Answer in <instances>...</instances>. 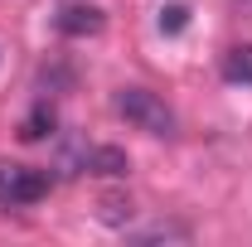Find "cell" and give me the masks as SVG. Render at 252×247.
<instances>
[{
    "label": "cell",
    "instance_id": "2",
    "mask_svg": "<svg viewBox=\"0 0 252 247\" xmlns=\"http://www.w3.org/2000/svg\"><path fill=\"white\" fill-rule=\"evenodd\" d=\"M49 194V175L34 170V165H15V160H0V204L10 209H25V204H39Z\"/></svg>",
    "mask_w": 252,
    "mask_h": 247
},
{
    "label": "cell",
    "instance_id": "9",
    "mask_svg": "<svg viewBox=\"0 0 252 247\" xmlns=\"http://www.w3.org/2000/svg\"><path fill=\"white\" fill-rule=\"evenodd\" d=\"M185 25H189V5L175 0V5H165V10H160V30H165V34H180Z\"/></svg>",
    "mask_w": 252,
    "mask_h": 247
},
{
    "label": "cell",
    "instance_id": "3",
    "mask_svg": "<svg viewBox=\"0 0 252 247\" xmlns=\"http://www.w3.org/2000/svg\"><path fill=\"white\" fill-rule=\"evenodd\" d=\"M78 165H83L88 175H102V180H122V175H131V155L117 151V146H88Z\"/></svg>",
    "mask_w": 252,
    "mask_h": 247
},
{
    "label": "cell",
    "instance_id": "1",
    "mask_svg": "<svg viewBox=\"0 0 252 247\" xmlns=\"http://www.w3.org/2000/svg\"><path fill=\"white\" fill-rule=\"evenodd\" d=\"M117 112H122L136 131H146V136H175V112H170L151 88H122V93H117Z\"/></svg>",
    "mask_w": 252,
    "mask_h": 247
},
{
    "label": "cell",
    "instance_id": "6",
    "mask_svg": "<svg viewBox=\"0 0 252 247\" xmlns=\"http://www.w3.org/2000/svg\"><path fill=\"white\" fill-rule=\"evenodd\" d=\"M185 223H151V228H126V243H189Z\"/></svg>",
    "mask_w": 252,
    "mask_h": 247
},
{
    "label": "cell",
    "instance_id": "8",
    "mask_svg": "<svg viewBox=\"0 0 252 247\" xmlns=\"http://www.w3.org/2000/svg\"><path fill=\"white\" fill-rule=\"evenodd\" d=\"M54 126H59V117H54V107H49V102H39V107H34L30 117L20 122V141H44V136H49Z\"/></svg>",
    "mask_w": 252,
    "mask_h": 247
},
{
    "label": "cell",
    "instance_id": "7",
    "mask_svg": "<svg viewBox=\"0 0 252 247\" xmlns=\"http://www.w3.org/2000/svg\"><path fill=\"white\" fill-rule=\"evenodd\" d=\"M223 78L252 88V44H233V49L223 54Z\"/></svg>",
    "mask_w": 252,
    "mask_h": 247
},
{
    "label": "cell",
    "instance_id": "5",
    "mask_svg": "<svg viewBox=\"0 0 252 247\" xmlns=\"http://www.w3.org/2000/svg\"><path fill=\"white\" fill-rule=\"evenodd\" d=\"M97 223H107V228H131V218H136V199L131 194H102L97 199V209H93Z\"/></svg>",
    "mask_w": 252,
    "mask_h": 247
},
{
    "label": "cell",
    "instance_id": "10",
    "mask_svg": "<svg viewBox=\"0 0 252 247\" xmlns=\"http://www.w3.org/2000/svg\"><path fill=\"white\" fill-rule=\"evenodd\" d=\"M233 5V15H243V20H252V0H228Z\"/></svg>",
    "mask_w": 252,
    "mask_h": 247
},
{
    "label": "cell",
    "instance_id": "4",
    "mask_svg": "<svg viewBox=\"0 0 252 247\" xmlns=\"http://www.w3.org/2000/svg\"><path fill=\"white\" fill-rule=\"evenodd\" d=\"M102 10L97 5H63L59 10V34H68V39H88V34H102Z\"/></svg>",
    "mask_w": 252,
    "mask_h": 247
}]
</instances>
